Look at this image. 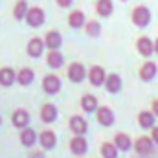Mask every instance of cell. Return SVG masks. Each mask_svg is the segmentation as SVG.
Masks as SVG:
<instances>
[{"label":"cell","instance_id":"cell-1","mask_svg":"<svg viewBox=\"0 0 158 158\" xmlns=\"http://www.w3.org/2000/svg\"><path fill=\"white\" fill-rule=\"evenodd\" d=\"M131 20L136 28H147L151 24V9L147 6H136L131 11Z\"/></svg>","mask_w":158,"mask_h":158},{"label":"cell","instance_id":"cell-2","mask_svg":"<svg viewBox=\"0 0 158 158\" xmlns=\"http://www.w3.org/2000/svg\"><path fill=\"white\" fill-rule=\"evenodd\" d=\"M132 147H134V151H136L138 155L147 156V155L153 153V149H155V142L151 140V136H140V138H136V142L132 143Z\"/></svg>","mask_w":158,"mask_h":158},{"label":"cell","instance_id":"cell-3","mask_svg":"<svg viewBox=\"0 0 158 158\" xmlns=\"http://www.w3.org/2000/svg\"><path fill=\"white\" fill-rule=\"evenodd\" d=\"M156 74H158V64L156 63H153V61H145V63L140 66V70H138L140 79L145 81V83L153 81V79L156 77Z\"/></svg>","mask_w":158,"mask_h":158},{"label":"cell","instance_id":"cell-4","mask_svg":"<svg viewBox=\"0 0 158 158\" xmlns=\"http://www.w3.org/2000/svg\"><path fill=\"white\" fill-rule=\"evenodd\" d=\"M136 50L142 57H151L155 53V40L143 35V37H140L136 40Z\"/></svg>","mask_w":158,"mask_h":158},{"label":"cell","instance_id":"cell-5","mask_svg":"<svg viewBox=\"0 0 158 158\" xmlns=\"http://www.w3.org/2000/svg\"><path fill=\"white\" fill-rule=\"evenodd\" d=\"M85 76H86V70H85V66L81 63H72L70 64V68H68V79L72 83H81L85 79Z\"/></svg>","mask_w":158,"mask_h":158},{"label":"cell","instance_id":"cell-6","mask_svg":"<svg viewBox=\"0 0 158 158\" xmlns=\"http://www.w3.org/2000/svg\"><path fill=\"white\" fill-rule=\"evenodd\" d=\"M88 79L94 86H101L105 85V79H107V72L101 68V66H92L90 72H88Z\"/></svg>","mask_w":158,"mask_h":158},{"label":"cell","instance_id":"cell-7","mask_svg":"<svg viewBox=\"0 0 158 158\" xmlns=\"http://www.w3.org/2000/svg\"><path fill=\"white\" fill-rule=\"evenodd\" d=\"M42 88L46 94H57L61 90V79L57 76H46L42 81Z\"/></svg>","mask_w":158,"mask_h":158},{"label":"cell","instance_id":"cell-8","mask_svg":"<svg viewBox=\"0 0 158 158\" xmlns=\"http://www.w3.org/2000/svg\"><path fill=\"white\" fill-rule=\"evenodd\" d=\"M26 20H28L30 26L37 28V26H40V24L44 22V11L39 9V7H31V9H28V13H26Z\"/></svg>","mask_w":158,"mask_h":158},{"label":"cell","instance_id":"cell-9","mask_svg":"<svg viewBox=\"0 0 158 158\" xmlns=\"http://www.w3.org/2000/svg\"><path fill=\"white\" fill-rule=\"evenodd\" d=\"M121 86H123V81L119 77L118 74H109L107 79H105V88H107V92H110V94H118L119 90H121Z\"/></svg>","mask_w":158,"mask_h":158},{"label":"cell","instance_id":"cell-10","mask_svg":"<svg viewBox=\"0 0 158 158\" xmlns=\"http://www.w3.org/2000/svg\"><path fill=\"white\" fill-rule=\"evenodd\" d=\"M96 112H98V121H99V125H103V127H110V125L114 123V112H112V109H109V107H101V109H98Z\"/></svg>","mask_w":158,"mask_h":158},{"label":"cell","instance_id":"cell-11","mask_svg":"<svg viewBox=\"0 0 158 158\" xmlns=\"http://www.w3.org/2000/svg\"><path fill=\"white\" fill-rule=\"evenodd\" d=\"M138 125L142 129H153L156 125V116L151 112V110H142L138 114Z\"/></svg>","mask_w":158,"mask_h":158},{"label":"cell","instance_id":"cell-12","mask_svg":"<svg viewBox=\"0 0 158 158\" xmlns=\"http://www.w3.org/2000/svg\"><path fill=\"white\" fill-rule=\"evenodd\" d=\"M86 149H88V143H86V140H85L83 136H76V138L70 142V151H72L74 155H77V156L85 155Z\"/></svg>","mask_w":158,"mask_h":158},{"label":"cell","instance_id":"cell-13","mask_svg":"<svg viewBox=\"0 0 158 158\" xmlns=\"http://www.w3.org/2000/svg\"><path fill=\"white\" fill-rule=\"evenodd\" d=\"M114 145L118 147L119 151H129V149L132 147V140H131L129 134H125V132H118V134L114 136Z\"/></svg>","mask_w":158,"mask_h":158},{"label":"cell","instance_id":"cell-14","mask_svg":"<svg viewBox=\"0 0 158 158\" xmlns=\"http://www.w3.org/2000/svg\"><path fill=\"white\" fill-rule=\"evenodd\" d=\"M70 129H72V132H76L77 136H83V134L86 132L88 125H86V121L81 118V116H72V119H70Z\"/></svg>","mask_w":158,"mask_h":158},{"label":"cell","instance_id":"cell-15","mask_svg":"<svg viewBox=\"0 0 158 158\" xmlns=\"http://www.w3.org/2000/svg\"><path fill=\"white\" fill-rule=\"evenodd\" d=\"M11 121H13V125L15 127H26L28 125V121H30V114H28V110H22V109H19V110H15L13 112V116H11Z\"/></svg>","mask_w":158,"mask_h":158},{"label":"cell","instance_id":"cell-16","mask_svg":"<svg viewBox=\"0 0 158 158\" xmlns=\"http://www.w3.org/2000/svg\"><path fill=\"white\" fill-rule=\"evenodd\" d=\"M96 11H98V15H101V17H110L112 11H114L112 0H98V4H96Z\"/></svg>","mask_w":158,"mask_h":158},{"label":"cell","instance_id":"cell-17","mask_svg":"<svg viewBox=\"0 0 158 158\" xmlns=\"http://www.w3.org/2000/svg\"><path fill=\"white\" fill-rule=\"evenodd\" d=\"M40 118H42V121H46V123L55 121V118H57V109H55L52 103H46V105L40 109Z\"/></svg>","mask_w":158,"mask_h":158},{"label":"cell","instance_id":"cell-18","mask_svg":"<svg viewBox=\"0 0 158 158\" xmlns=\"http://www.w3.org/2000/svg\"><path fill=\"white\" fill-rule=\"evenodd\" d=\"M81 107H83V110H86V112H94V110H98V99H96V96H92V94H85V96L81 98Z\"/></svg>","mask_w":158,"mask_h":158},{"label":"cell","instance_id":"cell-19","mask_svg":"<svg viewBox=\"0 0 158 158\" xmlns=\"http://www.w3.org/2000/svg\"><path fill=\"white\" fill-rule=\"evenodd\" d=\"M39 142L44 149H52V147L55 145L57 138H55V134H53L52 131H42V134L39 136Z\"/></svg>","mask_w":158,"mask_h":158},{"label":"cell","instance_id":"cell-20","mask_svg":"<svg viewBox=\"0 0 158 158\" xmlns=\"http://www.w3.org/2000/svg\"><path fill=\"white\" fill-rule=\"evenodd\" d=\"M42 50H44V42L40 39H31L30 40V44H28V53L31 55V57H39L42 55Z\"/></svg>","mask_w":158,"mask_h":158},{"label":"cell","instance_id":"cell-21","mask_svg":"<svg viewBox=\"0 0 158 158\" xmlns=\"http://www.w3.org/2000/svg\"><path fill=\"white\" fill-rule=\"evenodd\" d=\"M118 147L114 145V142L110 143V142H105V143H101V156L103 158H118Z\"/></svg>","mask_w":158,"mask_h":158},{"label":"cell","instance_id":"cell-22","mask_svg":"<svg viewBox=\"0 0 158 158\" xmlns=\"http://www.w3.org/2000/svg\"><path fill=\"white\" fill-rule=\"evenodd\" d=\"M33 77H35V74H33V70H30V68H22L20 72H19V83L22 85V86H28V85H31L33 83Z\"/></svg>","mask_w":158,"mask_h":158},{"label":"cell","instance_id":"cell-23","mask_svg":"<svg viewBox=\"0 0 158 158\" xmlns=\"http://www.w3.org/2000/svg\"><path fill=\"white\" fill-rule=\"evenodd\" d=\"M63 63H64V59H63V55H61L57 50H52V52L48 53V64H50L52 68H61Z\"/></svg>","mask_w":158,"mask_h":158},{"label":"cell","instance_id":"cell-24","mask_svg":"<svg viewBox=\"0 0 158 158\" xmlns=\"http://www.w3.org/2000/svg\"><path fill=\"white\" fill-rule=\"evenodd\" d=\"M61 35L57 33V31H50L48 35H46V40H44V44L48 46V48H52V50H57L59 46H61Z\"/></svg>","mask_w":158,"mask_h":158},{"label":"cell","instance_id":"cell-25","mask_svg":"<svg viewBox=\"0 0 158 158\" xmlns=\"http://www.w3.org/2000/svg\"><path fill=\"white\" fill-rule=\"evenodd\" d=\"M13 81H15V72L11 68H2L0 70V85L9 86V85H13Z\"/></svg>","mask_w":158,"mask_h":158},{"label":"cell","instance_id":"cell-26","mask_svg":"<svg viewBox=\"0 0 158 158\" xmlns=\"http://www.w3.org/2000/svg\"><path fill=\"white\" fill-rule=\"evenodd\" d=\"M35 140H37V136H35V131H33V129H26V131H22V134H20V142H22V145L30 147V145L35 143Z\"/></svg>","mask_w":158,"mask_h":158},{"label":"cell","instance_id":"cell-27","mask_svg":"<svg viewBox=\"0 0 158 158\" xmlns=\"http://www.w3.org/2000/svg\"><path fill=\"white\" fill-rule=\"evenodd\" d=\"M68 24H70L72 28H81V26L85 24V15H83L81 11H74V13H70V17H68Z\"/></svg>","mask_w":158,"mask_h":158},{"label":"cell","instance_id":"cell-28","mask_svg":"<svg viewBox=\"0 0 158 158\" xmlns=\"http://www.w3.org/2000/svg\"><path fill=\"white\" fill-rule=\"evenodd\" d=\"M99 33H101V26H99V22H96V20L86 22V35H90V37H98Z\"/></svg>","mask_w":158,"mask_h":158},{"label":"cell","instance_id":"cell-29","mask_svg":"<svg viewBox=\"0 0 158 158\" xmlns=\"http://www.w3.org/2000/svg\"><path fill=\"white\" fill-rule=\"evenodd\" d=\"M26 13H28V4L24 0H20L17 6H15V19H26Z\"/></svg>","mask_w":158,"mask_h":158},{"label":"cell","instance_id":"cell-30","mask_svg":"<svg viewBox=\"0 0 158 158\" xmlns=\"http://www.w3.org/2000/svg\"><path fill=\"white\" fill-rule=\"evenodd\" d=\"M151 140L158 145V125H155V127L151 129Z\"/></svg>","mask_w":158,"mask_h":158},{"label":"cell","instance_id":"cell-31","mask_svg":"<svg viewBox=\"0 0 158 158\" xmlns=\"http://www.w3.org/2000/svg\"><path fill=\"white\" fill-rule=\"evenodd\" d=\"M151 112L158 118V98H155V99L151 101Z\"/></svg>","mask_w":158,"mask_h":158},{"label":"cell","instance_id":"cell-32","mask_svg":"<svg viewBox=\"0 0 158 158\" xmlns=\"http://www.w3.org/2000/svg\"><path fill=\"white\" fill-rule=\"evenodd\" d=\"M57 4L61 7H68V6H72V0H57Z\"/></svg>","mask_w":158,"mask_h":158},{"label":"cell","instance_id":"cell-33","mask_svg":"<svg viewBox=\"0 0 158 158\" xmlns=\"http://www.w3.org/2000/svg\"><path fill=\"white\" fill-rule=\"evenodd\" d=\"M30 158H44V155H42V153H31Z\"/></svg>","mask_w":158,"mask_h":158},{"label":"cell","instance_id":"cell-34","mask_svg":"<svg viewBox=\"0 0 158 158\" xmlns=\"http://www.w3.org/2000/svg\"><path fill=\"white\" fill-rule=\"evenodd\" d=\"M155 53H156V55H158V37H156V39H155Z\"/></svg>","mask_w":158,"mask_h":158},{"label":"cell","instance_id":"cell-35","mask_svg":"<svg viewBox=\"0 0 158 158\" xmlns=\"http://www.w3.org/2000/svg\"><path fill=\"white\" fill-rule=\"evenodd\" d=\"M121 2H127V0H121Z\"/></svg>","mask_w":158,"mask_h":158},{"label":"cell","instance_id":"cell-36","mask_svg":"<svg viewBox=\"0 0 158 158\" xmlns=\"http://www.w3.org/2000/svg\"><path fill=\"white\" fill-rule=\"evenodd\" d=\"M0 123H2V119H0Z\"/></svg>","mask_w":158,"mask_h":158}]
</instances>
